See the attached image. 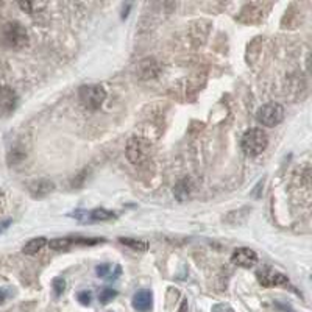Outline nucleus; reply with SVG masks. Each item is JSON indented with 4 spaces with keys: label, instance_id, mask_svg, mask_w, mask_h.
I'll list each match as a JSON object with an SVG mask.
<instances>
[{
    "label": "nucleus",
    "instance_id": "obj_29",
    "mask_svg": "<svg viewBox=\"0 0 312 312\" xmlns=\"http://www.w3.org/2000/svg\"><path fill=\"white\" fill-rule=\"evenodd\" d=\"M5 300H6V292L0 289V305H2V303H5Z\"/></svg>",
    "mask_w": 312,
    "mask_h": 312
},
{
    "label": "nucleus",
    "instance_id": "obj_7",
    "mask_svg": "<svg viewBox=\"0 0 312 312\" xmlns=\"http://www.w3.org/2000/svg\"><path fill=\"white\" fill-rule=\"evenodd\" d=\"M256 119H258L259 124L269 126V128L277 126L284 119V108L280 103H265L258 109Z\"/></svg>",
    "mask_w": 312,
    "mask_h": 312
},
{
    "label": "nucleus",
    "instance_id": "obj_19",
    "mask_svg": "<svg viewBox=\"0 0 312 312\" xmlns=\"http://www.w3.org/2000/svg\"><path fill=\"white\" fill-rule=\"evenodd\" d=\"M52 289H53L55 297H61L64 290H66V281H64V278H61V277L55 278L52 281Z\"/></svg>",
    "mask_w": 312,
    "mask_h": 312
},
{
    "label": "nucleus",
    "instance_id": "obj_20",
    "mask_svg": "<svg viewBox=\"0 0 312 312\" xmlns=\"http://www.w3.org/2000/svg\"><path fill=\"white\" fill-rule=\"evenodd\" d=\"M77 300L80 301V305L89 306L91 301H93V292H91V290H80L77 293Z\"/></svg>",
    "mask_w": 312,
    "mask_h": 312
},
{
    "label": "nucleus",
    "instance_id": "obj_9",
    "mask_svg": "<svg viewBox=\"0 0 312 312\" xmlns=\"http://www.w3.org/2000/svg\"><path fill=\"white\" fill-rule=\"evenodd\" d=\"M19 102V95L10 86H0V114L10 116Z\"/></svg>",
    "mask_w": 312,
    "mask_h": 312
},
{
    "label": "nucleus",
    "instance_id": "obj_27",
    "mask_svg": "<svg viewBox=\"0 0 312 312\" xmlns=\"http://www.w3.org/2000/svg\"><path fill=\"white\" fill-rule=\"evenodd\" d=\"M5 206H6V197H5L3 192L0 190V213H2V211L5 209Z\"/></svg>",
    "mask_w": 312,
    "mask_h": 312
},
{
    "label": "nucleus",
    "instance_id": "obj_11",
    "mask_svg": "<svg viewBox=\"0 0 312 312\" xmlns=\"http://www.w3.org/2000/svg\"><path fill=\"white\" fill-rule=\"evenodd\" d=\"M231 262L237 267L250 269L258 262V254L254 250L247 249V247H241V249H236L231 254Z\"/></svg>",
    "mask_w": 312,
    "mask_h": 312
},
{
    "label": "nucleus",
    "instance_id": "obj_23",
    "mask_svg": "<svg viewBox=\"0 0 312 312\" xmlns=\"http://www.w3.org/2000/svg\"><path fill=\"white\" fill-rule=\"evenodd\" d=\"M213 312H234V309L228 305H217V306H214Z\"/></svg>",
    "mask_w": 312,
    "mask_h": 312
},
{
    "label": "nucleus",
    "instance_id": "obj_15",
    "mask_svg": "<svg viewBox=\"0 0 312 312\" xmlns=\"http://www.w3.org/2000/svg\"><path fill=\"white\" fill-rule=\"evenodd\" d=\"M47 244H49V242H47V239H45V237H42V236L34 237V239L29 241V242H27V244L24 245L22 251H24L25 254H36L38 251H41Z\"/></svg>",
    "mask_w": 312,
    "mask_h": 312
},
{
    "label": "nucleus",
    "instance_id": "obj_1",
    "mask_svg": "<svg viewBox=\"0 0 312 312\" xmlns=\"http://www.w3.org/2000/svg\"><path fill=\"white\" fill-rule=\"evenodd\" d=\"M0 41L6 49L21 50L29 44V33L19 22H6L0 30Z\"/></svg>",
    "mask_w": 312,
    "mask_h": 312
},
{
    "label": "nucleus",
    "instance_id": "obj_2",
    "mask_svg": "<svg viewBox=\"0 0 312 312\" xmlns=\"http://www.w3.org/2000/svg\"><path fill=\"white\" fill-rule=\"evenodd\" d=\"M150 153H152V144L149 139H145L142 136H133L128 139L125 155L126 159L131 164H134V166L144 164L150 158Z\"/></svg>",
    "mask_w": 312,
    "mask_h": 312
},
{
    "label": "nucleus",
    "instance_id": "obj_3",
    "mask_svg": "<svg viewBox=\"0 0 312 312\" xmlns=\"http://www.w3.org/2000/svg\"><path fill=\"white\" fill-rule=\"evenodd\" d=\"M269 145V136L262 131L261 128H250L245 131L241 141V147L245 155L249 156H258L261 155Z\"/></svg>",
    "mask_w": 312,
    "mask_h": 312
},
{
    "label": "nucleus",
    "instance_id": "obj_26",
    "mask_svg": "<svg viewBox=\"0 0 312 312\" xmlns=\"http://www.w3.org/2000/svg\"><path fill=\"white\" fill-rule=\"evenodd\" d=\"M189 311V303H187V300L185 298L181 301V305H180V308H178V311L177 312H187Z\"/></svg>",
    "mask_w": 312,
    "mask_h": 312
},
{
    "label": "nucleus",
    "instance_id": "obj_16",
    "mask_svg": "<svg viewBox=\"0 0 312 312\" xmlns=\"http://www.w3.org/2000/svg\"><path fill=\"white\" fill-rule=\"evenodd\" d=\"M119 242L125 247H128L130 250H134V251H147L149 250V244H147L145 241L137 239V237H119Z\"/></svg>",
    "mask_w": 312,
    "mask_h": 312
},
{
    "label": "nucleus",
    "instance_id": "obj_28",
    "mask_svg": "<svg viewBox=\"0 0 312 312\" xmlns=\"http://www.w3.org/2000/svg\"><path fill=\"white\" fill-rule=\"evenodd\" d=\"M10 223H11V220H5V222L0 223V231H3V229H6L8 226H10Z\"/></svg>",
    "mask_w": 312,
    "mask_h": 312
},
{
    "label": "nucleus",
    "instance_id": "obj_13",
    "mask_svg": "<svg viewBox=\"0 0 312 312\" xmlns=\"http://www.w3.org/2000/svg\"><path fill=\"white\" fill-rule=\"evenodd\" d=\"M53 189H55V185H53L50 180H45V178L34 180L33 183H30V186H29L30 195L33 198H44V197H47L49 194H52Z\"/></svg>",
    "mask_w": 312,
    "mask_h": 312
},
{
    "label": "nucleus",
    "instance_id": "obj_12",
    "mask_svg": "<svg viewBox=\"0 0 312 312\" xmlns=\"http://www.w3.org/2000/svg\"><path fill=\"white\" fill-rule=\"evenodd\" d=\"M133 309L137 312H147L150 311L153 306V293L149 289H141L134 293V297L131 300Z\"/></svg>",
    "mask_w": 312,
    "mask_h": 312
},
{
    "label": "nucleus",
    "instance_id": "obj_18",
    "mask_svg": "<svg viewBox=\"0 0 312 312\" xmlns=\"http://www.w3.org/2000/svg\"><path fill=\"white\" fill-rule=\"evenodd\" d=\"M119 295V292L113 287H102L98 292V301H100V305H109L116 297Z\"/></svg>",
    "mask_w": 312,
    "mask_h": 312
},
{
    "label": "nucleus",
    "instance_id": "obj_25",
    "mask_svg": "<svg viewBox=\"0 0 312 312\" xmlns=\"http://www.w3.org/2000/svg\"><path fill=\"white\" fill-rule=\"evenodd\" d=\"M275 306L280 308V309H281V311H284V312H295V311H293L289 305H284V303H280V301L275 303Z\"/></svg>",
    "mask_w": 312,
    "mask_h": 312
},
{
    "label": "nucleus",
    "instance_id": "obj_14",
    "mask_svg": "<svg viewBox=\"0 0 312 312\" xmlns=\"http://www.w3.org/2000/svg\"><path fill=\"white\" fill-rule=\"evenodd\" d=\"M192 190H194V183H192V180L190 178H183L175 185L173 194H175L178 201H185L190 195Z\"/></svg>",
    "mask_w": 312,
    "mask_h": 312
},
{
    "label": "nucleus",
    "instance_id": "obj_22",
    "mask_svg": "<svg viewBox=\"0 0 312 312\" xmlns=\"http://www.w3.org/2000/svg\"><path fill=\"white\" fill-rule=\"evenodd\" d=\"M109 270H111V265H109V264H102V265H97V267H95V272H97L98 278H108Z\"/></svg>",
    "mask_w": 312,
    "mask_h": 312
},
{
    "label": "nucleus",
    "instance_id": "obj_17",
    "mask_svg": "<svg viewBox=\"0 0 312 312\" xmlns=\"http://www.w3.org/2000/svg\"><path fill=\"white\" fill-rule=\"evenodd\" d=\"M49 247L55 251H62V250H69L70 247H73V236L69 237H58V239H53L49 242Z\"/></svg>",
    "mask_w": 312,
    "mask_h": 312
},
{
    "label": "nucleus",
    "instance_id": "obj_4",
    "mask_svg": "<svg viewBox=\"0 0 312 312\" xmlns=\"http://www.w3.org/2000/svg\"><path fill=\"white\" fill-rule=\"evenodd\" d=\"M272 8L270 3H265V2H250V3H245L239 14L236 16L237 22L245 24V25H259L265 16H267L269 10Z\"/></svg>",
    "mask_w": 312,
    "mask_h": 312
},
{
    "label": "nucleus",
    "instance_id": "obj_6",
    "mask_svg": "<svg viewBox=\"0 0 312 312\" xmlns=\"http://www.w3.org/2000/svg\"><path fill=\"white\" fill-rule=\"evenodd\" d=\"M256 278L262 287H290V281L287 275H284L272 267H262L256 272Z\"/></svg>",
    "mask_w": 312,
    "mask_h": 312
},
{
    "label": "nucleus",
    "instance_id": "obj_21",
    "mask_svg": "<svg viewBox=\"0 0 312 312\" xmlns=\"http://www.w3.org/2000/svg\"><path fill=\"white\" fill-rule=\"evenodd\" d=\"M24 158H25V153L21 152L19 149H14V150L10 152V155H8V162H10V164H17V162H21Z\"/></svg>",
    "mask_w": 312,
    "mask_h": 312
},
{
    "label": "nucleus",
    "instance_id": "obj_24",
    "mask_svg": "<svg viewBox=\"0 0 312 312\" xmlns=\"http://www.w3.org/2000/svg\"><path fill=\"white\" fill-rule=\"evenodd\" d=\"M121 273H122L121 265H116V270H114V273L111 275V277H108V280H109V281H116L119 277H121Z\"/></svg>",
    "mask_w": 312,
    "mask_h": 312
},
{
    "label": "nucleus",
    "instance_id": "obj_5",
    "mask_svg": "<svg viewBox=\"0 0 312 312\" xmlns=\"http://www.w3.org/2000/svg\"><path fill=\"white\" fill-rule=\"evenodd\" d=\"M78 98L86 109L97 111L105 103L106 91L102 85H85L78 89Z\"/></svg>",
    "mask_w": 312,
    "mask_h": 312
},
{
    "label": "nucleus",
    "instance_id": "obj_8",
    "mask_svg": "<svg viewBox=\"0 0 312 312\" xmlns=\"http://www.w3.org/2000/svg\"><path fill=\"white\" fill-rule=\"evenodd\" d=\"M162 67L161 64L156 61L155 58H145L142 61L137 62V67H136V75L139 80L144 81H149V80H155L159 77Z\"/></svg>",
    "mask_w": 312,
    "mask_h": 312
},
{
    "label": "nucleus",
    "instance_id": "obj_10",
    "mask_svg": "<svg viewBox=\"0 0 312 312\" xmlns=\"http://www.w3.org/2000/svg\"><path fill=\"white\" fill-rule=\"evenodd\" d=\"M73 217H77L81 222H106V220L114 218L116 214L105 208H95L91 211H75Z\"/></svg>",
    "mask_w": 312,
    "mask_h": 312
}]
</instances>
